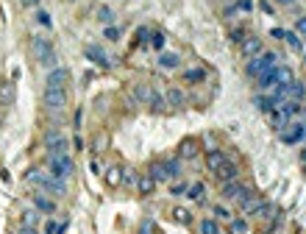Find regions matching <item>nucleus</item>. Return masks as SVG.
Wrapping results in <instances>:
<instances>
[{"label":"nucleus","mask_w":306,"mask_h":234,"mask_svg":"<svg viewBox=\"0 0 306 234\" xmlns=\"http://www.w3.org/2000/svg\"><path fill=\"white\" fill-rule=\"evenodd\" d=\"M273 67H278V53H273V50H262L256 59H250V62H248L245 73H248L250 78H259L262 73L273 70Z\"/></svg>","instance_id":"obj_1"},{"label":"nucleus","mask_w":306,"mask_h":234,"mask_svg":"<svg viewBox=\"0 0 306 234\" xmlns=\"http://www.w3.org/2000/svg\"><path fill=\"white\" fill-rule=\"evenodd\" d=\"M48 164H50V173L56 178H67V176H72V170H75V162H72L67 154H53L48 159Z\"/></svg>","instance_id":"obj_2"},{"label":"nucleus","mask_w":306,"mask_h":234,"mask_svg":"<svg viewBox=\"0 0 306 234\" xmlns=\"http://www.w3.org/2000/svg\"><path fill=\"white\" fill-rule=\"evenodd\" d=\"M31 50H34V56L39 59L42 64H56V53H53V45H50V39H45V36H34L31 39Z\"/></svg>","instance_id":"obj_3"},{"label":"nucleus","mask_w":306,"mask_h":234,"mask_svg":"<svg viewBox=\"0 0 306 234\" xmlns=\"http://www.w3.org/2000/svg\"><path fill=\"white\" fill-rule=\"evenodd\" d=\"M250 187H245V184H240V181H228V184H223V190H220V195L223 198H228V201H237V204H240V201H245L250 195Z\"/></svg>","instance_id":"obj_4"},{"label":"nucleus","mask_w":306,"mask_h":234,"mask_svg":"<svg viewBox=\"0 0 306 234\" xmlns=\"http://www.w3.org/2000/svg\"><path fill=\"white\" fill-rule=\"evenodd\" d=\"M42 145L48 148V154H67V137L61 134V131H48L42 140Z\"/></svg>","instance_id":"obj_5"},{"label":"nucleus","mask_w":306,"mask_h":234,"mask_svg":"<svg viewBox=\"0 0 306 234\" xmlns=\"http://www.w3.org/2000/svg\"><path fill=\"white\" fill-rule=\"evenodd\" d=\"M240 50H242V56L245 59H256L264 50V42L259 39V36H245V39L240 42Z\"/></svg>","instance_id":"obj_6"},{"label":"nucleus","mask_w":306,"mask_h":234,"mask_svg":"<svg viewBox=\"0 0 306 234\" xmlns=\"http://www.w3.org/2000/svg\"><path fill=\"white\" fill-rule=\"evenodd\" d=\"M42 100H45V106L48 109H64V103H67V92L64 89H45V95H42Z\"/></svg>","instance_id":"obj_7"},{"label":"nucleus","mask_w":306,"mask_h":234,"mask_svg":"<svg viewBox=\"0 0 306 234\" xmlns=\"http://www.w3.org/2000/svg\"><path fill=\"white\" fill-rule=\"evenodd\" d=\"M214 176H217L220 184H228V181H234V178L240 176V167H237V162H228V159H226V162L214 170Z\"/></svg>","instance_id":"obj_8"},{"label":"nucleus","mask_w":306,"mask_h":234,"mask_svg":"<svg viewBox=\"0 0 306 234\" xmlns=\"http://www.w3.org/2000/svg\"><path fill=\"white\" fill-rule=\"evenodd\" d=\"M304 137H306V126H304V123H295V126H290V128L281 131V142H284V145H295V142H301Z\"/></svg>","instance_id":"obj_9"},{"label":"nucleus","mask_w":306,"mask_h":234,"mask_svg":"<svg viewBox=\"0 0 306 234\" xmlns=\"http://www.w3.org/2000/svg\"><path fill=\"white\" fill-rule=\"evenodd\" d=\"M67 78H70L67 67H56V70H50V76H48V86L50 89H64Z\"/></svg>","instance_id":"obj_10"},{"label":"nucleus","mask_w":306,"mask_h":234,"mask_svg":"<svg viewBox=\"0 0 306 234\" xmlns=\"http://www.w3.org/2000/svg\"><path fill=\"white\" fill-rule=\"evenodd\" d=\"M262 204H264V198H262V195H256V192H250V195H248L245 201H240V212H242V215H256V212H259V206H262Z\"/></svg>","instance_id":"obj_11"},{"label":"nucleus","mask_w":306,"mask_h":234,"mask_svg":"<svg viewBox=\"0 0 306 234\" xmlns=\"http://www.w3.org/2000/svg\"><path fill=\"white\" fill-rule=\"evenodd\" d=\"M84 53H86V59H89V62L100 64V67H109V56L103 53V48H100V45H86Z\"/></svg>","instance_id":"obj_12"},{"label":"nucleus","mask_w":306,"mask_h":234,"mask_svg":"<svg viewBox=\"0 0 306 234\" xmlns=\"http://www.w3.org/2000/svg\"><path fill=\"white\" fill-rule=\"evenodd\" d=\"M198 151H200V145H198V140H192V137L178 145V156H181V159H195Z\"/></svg>","instance_id":"obj_13"},{"label":"nucleus","mask_w":306,"mask_h":234,"mask_svg":"<svg viewBox=\"0 0 306 234\" xmlns=\"http://www.w3.org/2000/svg\"><path fill=\"white\" fill-rule=\"evenodd\" d=\"M34 206L39 209V212H45V215H53V212H56V204H53V201H50L45 192H36V195H34Z\"/></svg>","instance_id":"obj_14"},{"label":"nucleus","mask_w":306,"mask_h":234,"mask_svg":"<svg viewBox=\"0 0 306 234\" xmlns=\"http://www.w3.org/2000/svg\"><path fill=\"white\" fill-rule=\"evenodd\" d=\"M253 103H256V109H259V112H264V114H270L273 109L278 106L276 98H270V95H256V98H253Z\"/></svg>","instance_id":"obj_15"},{"label":"nucleus","mask_w":306,"mask_h":234,"mask_svg":"<svg viewBox=\"0 0 306 234\" xmlns=\"http://www.w3.org/2000/svg\"><path fill=\"white\" fill-rule=\"evenodd\" d=\"M153 190H156L153 176H139V178H136V192H139V195H150Z\"/></svg>","instance_id":"obj_16"},{"label":"nucleus","mask_w":306,"mask_h":234,"mask_svg":"<svg viewBox=\"0 0 306 234\" xmlns=\"http://www.w3.org/2000/svg\"><path fill=\"white\" fill-rule=\"evenodd\" d=\"M223 162H226V154H223V151L214 148V151H209V154H206V167H209L212 173L217 170V167H220Z\"/></svg>","instance_id":"obj_17"},{"label":"nucleus","mask_w":306,"mask_h":234,"mask_svg":"<svg viewBox=\"0 0 306 234\" xmlns=\"http://www.w3.org/2000/svg\"><path fill=\"white\" fill-rule=\"evenodd\" d=\"M259 86H262V89H276V86H278V76H276V67L259 76Z\"/></svg>","instance_id":"obj_18"},{"label":"nucleus","mask_w":306,"mask_h":234,"mask_svg":"<svg viewBox=\"0 0 306 234\" xmlns=\"http://www.w3.org/2000/svg\"><path fill=\"white\" fill-rule=\"evenodd\" d=\"M184 81L186 84H200V81H206V70L203 67H192V70L184 73Z\"/></svg>","instance_id":"obj_19"},{"label":"nucleus","mask_w":306,"mask_h":234,"mask_svg":"<svg viewBox=\"0 0 306 234\" xmlns=\"http://www.w3.org/2000/svg\"><path fill=\"white\" fill-rule=\"evenodd\" d=\"M11 100H14V84H11V81H3V84H0V103L8 106Z\"/></svg>","instance_id":"obj_20"},{"label":"nucleus","mask_w":306,"mask_h":234,"mask_svg":"<svg viewBox=\"0 0 306 234\" xmlns=\"http://www.w3.org/2000/svg\"><path fill=\"white\" fill-rule=\"evenodd\" d=\"M148 176H153V181H167V178H170V173H167L164 162H153V164H150V173H148Z\"/></svg>","instance_id":"obj_21"},{"label":"nucleus","mask_w":306,"mask_h":234,"mask_svg":"<svg viewBox=\"0 0 306 234\" xmlns=\"http://www.w3.org/2000/svg\"><path fill=\"white\" fill-rule=\"evenodd\" d=\"M306 95V86L301 84V81H292V84H287V100H301Z\"/></svg>","instance_id":"obj_22"},{"label":"nucleus","mask_w":306,"mask_h":234,"mask_svg":"<svg viewBox=\"0 0 306 234\" xmlns=\"http://www.w3.org/2000/svg\"><path fill=\"white\" fill-rule=\"evenodd\" d=\"M106 184L109 187H120L122 184V167H117V164L109 167V170H106Z\"/></svg>","instance_id":"obj_23"},{"label":"nucleus","mask_w":306,"mask_h":234,"mask_svg":"<svg viewBox=\"0 0 306 234\" xmlns=\"http://www.w3.org/2000/svg\"><path fill=\"white\" fill-rule=\"evenodd\" d=\"M159 64H162L164 70H173V67L181 64V59H178V53H162V56H159Z\"/></svg>","instance_id":"obj_24"},{"label":"nucleus","mask_w":306,"mask_h":234,"mask_svg":"<svg viewBox=\"0 0 306 234\" xmlns=\"http://www.w3.org/2000/svg\"><path fill=\"white\" fill-rule=\"evenodd\" d=\"M276 76H278V86H287V84L295 81V78H292V70L290 67H281V64L276 67Z\"/></svg>","instance_id":"obj_25"},{"label":"nucleus","mask_w":306,"mask_h":234,"mask_svg":"<svg viewBox=\"0 0 306 234\" xmlns=\"http://www.w3.org/2000/svg\"><path fill=\"white\" fill-rule=\"evenodd\" d=\"M173 220H178V223H192V215H189V209H184V206H176L173 209Z\"/></svg>","instance_id":"obj_26"},{"label":"nucleus","mask_w":306,"mask_h":234,"mask_svg":"<svg viewBox=\"0 0 306 234\" xmlns=\"http://www.w3.org/2000/svg\"><path fill=\"white\" fill-rule=\"evenodd\" d=\"M186 195H189V198H192V201H203V195H206V187H203V184H200V181H198V184L186 187Z\"/></svg>","instance_id":"obj_27"},{"label":"nucleus","mask_w":306,"mask_h":234,"mask_svg":"<svg viewBox=\"0 0 306 234\" xmlns=\"http://www.w3.org/2000/svg\"><path fill=\"white\" fill-rule=\"evenodd\" d=\"M167 103H170V106H181V103H184V92H181V89H176V86H173L170 92H167Z\"/></svg>","instance_id":"obj_28"},{"label":"nucleus","mask_w":306,"mask_h":234,"mask_svg":"<svg viewBox=\"0 0 306 234\" xmlns=\"http://www.w3.org/2000/svg\"><path fill=\"white\" fill-rule=\"evenodd\" d=\"M164 103H167V100H164L162 95H159L156 89H153V95H150V100H148V106L153 109V112H164Z\"/></svg>","instance_id":"obj_29"},{"label":"nucleus","mask_w":306,"mask_h":234,"mask_svg":"<svg viewBox=\"0 0 306 234\" xmlns=\"http://www.w3.org/2000/svg\"><path fill=\"white\" fill-rule=\"evenodd\" d=\"M36 223H39L36 209H25V212H22V226H36Z\"/></svg>","instance_id":"obj_30"},{"label":"nucleus","mask_w":306,"mask_h":234,"mask_svg":"<svg viewBox=\"0 0 306 234\" xmlns=\"http://www.w3.org/2000/svg\"><path fill=\"white\" fill-rule=\"evenodd\" d=\"M134 95H136L139 100H145V103H148V100H150V95H153V89H150L148 84H139V86L134 89Z\"/></svg>","instance_id":"obj_31"},{"label":"nucleus","mask_w":306,"mask_h":234,"mask_svg":"<svg viewBox=\"0 0 306 234\" xmlns=\"http://www.w3.org/2000/svg\"><path fill=\"white\" fill-rule=\"evenodd\" d=\"M200 234H220V229L214 220H200Z\"/></svg>","instance_id":"obj_32"},{"label":"nucleus","mask_w":306,"mask_h":234,"mask_svg":"<svg viewBox=\"0 0 306 234\" xmlns=\"http://www.w3.org/2000/svg\"><path fill=\"white\" fill-rule=\"evenodd\" d=\"M284 39H287V45H290L292 50H301V48H304V45H301V39H298V34H295V31H287V34H284Z\"/></svg>","instance_id":"obj_33"},{"label":"nucleus","mask_w":306,"mask_h":234,"mask_svg":"<svg viewBox=\"0 0 306 234\" xmlns=\"http://www.w3.org/2000/svg\"><path fill=\"white\" fill-rule=\"evenodd\" d=\"M98 20H100V22H106V25H114V11L103 6V8L98 11Z\"/></svg>","instance_id":"obj_34"},{"label":"nucleus","mask_w":306,"mask_h":234,"mask_svg":"<svg viewBox=\"0 0 306 234\" xmlns=\"http://www.w3.org/2000/svg\"><path fill=\"white\" fill-rule=\"evenodd\" d=\"M148 42L153 45V50H162V48H164V34H162V31H153Z\"/></svg>","instance_id":"obj_35"},{"label":"nucleus","mask_w":306,"mask_h":234,"mask_svg":"<svg viewBox=\"0 0 306 234\" xmlns=\"http://www.w3.org/2000/svg\"><path fill=\"white\" fill-rule=\"evenodd\" d=\"M103 36H106L109 42H117V39H120V28H117V25H106Z\"/></svg>","instance_id":"obj_36"},{"label":"nucleus","mask_w":306,"mask_h":234,"mask_svg":"<svg viewBox=\"0 0 306 234\" xmlns=\"http://www.w3.org/2000/svg\"><path fill=\"white\" fill-rule=\"evenodd\" d=\"M164 167H167V173H170V178L181 173V162H178V159H170V162H164Z\"/></svg>","instance_id":"obj_37"},{"label":"nucleus","mask_w":306,"mask_h":234,"mask_svg":"<svg viewBox=\"0 0 306 234\" xmlns=\"http://www.w3.org/2000/svg\"><path fill=\"white\" fill-rule=\"evenodd\" d=\"M245 229H248V223H245L242 218L231 220V234H240V232H245Z\"/></svg>","instance_id":"obj_38"},{"label":"nucleus","mask_w":306,"mask_h":234,"mask_svg":"<svg viewBox=\"0 0 306 234\" xmlns=\"http://www.w3.org/2000/svg\"><path fill=\"white\" fill-rule=\"evenodd\" d=\"M36 22L45 25V28H50V14H48V11H36Z\"/></svg>","instance_id":"obj_39"},{"label":"nucleus","mask_w":306,"mask_h":234,"mask_svg":"<svg viewBox=\"0 0 306 234\" xmlns=\"http://www.w3.org/2000/svg\"><path fill=\"white\" fill-rule=\"evenodd\" d=\"M136 178H139V176H136L134 170H122V181H128V184H136Z\"/></svg>","instance_id":"obj_40"},{"label":"nucleus","mask_w":306,"mask_h":234,"mask_svg":"<svg viewBox=\"0 0 306 234\" xmlns=\"http://www.w3.org/2000/svg\"><path fill=\"white\" fill-rule=\"evenodd\" d=\"M237 8H242V11H250V8H253V0H237Z\"/></svg>","instance_id":"obj_41"},{"label":"nucleus","mask_w":306,"mask_h":234,"mask_svg":"<svg viewBox=\"0 0 306 234\" xmlns=\"http://www.w3.org/2000/svg\"><path fill=\"white\" fill-rule=\"evenodd\" d=\"M295 31L306 36V17H298V22H295Z\"/></svg>","instance_id":"obj_42"},{"label":"nucleus","mask_w":306,"mask_h":234,"mask_svg":"<svg viewBox=\"0 0 306 234\" xmlns=\"http://www.w3.org/2000/svg\"><path fill=\"white\" fill-rule=\"evenodd\" d=\"M214 215H217V218H223V220H228V218H231L226 206H214Z\"/></svg>","instance_id":"obj_43"},{"label":"nucleus","mask_w":306,"mask_h":234,"mask_svg":"<svg viewBox=\"0 0 306 234\" xmlns=\"http://www.w3.org/2000/svg\"><path fill=\"white\" fill-rule=\"evenodd\" d=\"M153 232V223H150V220H145L142 226H139V234H150Z\"/></svg>","instance_id":"obj_44"},{"label":"nucleus","mask_w":306,"mask_h":234,"mask_svg":"<svg viewBox=\"0 0 306 234\" xmlns=\"http://www.w3.org/2000/svg\"><path fill=\"white\" fill-rule=\"evenodd\" d=\"M186 192V184H173V195H184Z\"/></svg>","instance_id":"obj_45"},{"label":"nucleus","mask_w":306,"mask_h":234,"mask_svg":"<svg viewBox=\"0 0 306 234\" xmlns=\"http://www.w3.org/2000/svg\"><path fill=\"white\" fill-rule=\"evenodd\" d=\"M231 39H234V42H242V39H245V31H231Z\"/></svg>","instance_id":"obj_46"},{"label":"nucleus","mask_w":306,"mask_h":234,"mask_svg":"<svg viewBox=\"0 0 306 234\" xmlns=\"http://www.w3.org/2000/svg\"><path fill=\"white\" fill-rule=\"evenodd\" d=\"M45 232H48V234H56V232H59V226L53 223V220H50V223H45Z\"/></svg>","instance_id":"obj_47"},{"label":"nucleus","mask_w":306,"mask_h":234,"mask_svg":"<svg viewBox=\"0 0 306 234\" xmlns=\"http://www.w3.org/2000/svg\"><path fill=\"white\" fill-rule=\"evenodd\" d=\"M284 34H287L284 28H273V31H270V36H276V39H284Z\"/></svg>","instance_id":"obj_48"},{"label":"nucleus","mask_w":306,"mask_h":234,"mask_svg":"<svg viewBox=\"0 0 306 234\" xmlns=\"http://www.w3.org/2000/svg\"><path fill=\"white\" fill-rule=\"evenodd\" d=\"M20 234H36L34 226H20Z\"/></svg>","instance_id":"obj_49"},{"label":"nucleus","mask_w":306,"mask_h":234,"mask_svg":"<svg viewBox=\"0 0 306 234\" xmlns=\"http://www.w3.org/2000/svg\"><path fill=\"white\" fill-rule=\"evenodd\" d=\"M22 6H39V3H42V0H20Z\"/></svg>","instance_id":"obj_50"},{"label":"nucleus","mask_w":306,"mask_h":234,"mask_svg":"<svg viewBox=\"0 0 306 234\" xmlns=\"http://www.w3.org/2000/svg\"><path fill=\"white\" fill-rule=\"evenodd\" d=\"M278 3H284V6H292V3H295V0H278Z\"/></svg>","instance_id":"obj_51"}]
</instances>
